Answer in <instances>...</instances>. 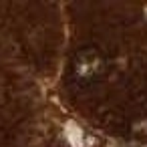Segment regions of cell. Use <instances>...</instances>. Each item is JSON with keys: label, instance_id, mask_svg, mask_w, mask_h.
Wrapping results in <instances>:
<instances>
[{"label": "cell", "instance_id": "6da1fadb", "mask_svg": "<svg viewBox=\"0 0 147 147\" xmlns=\"http://www.w3.org/2000/svg\"><path fill=\"white\" fill-rule=\"evenodd\" d=\"M105 71H107V59L95 47H85V49L77 51V55L73 57L71 73H73L75 83L81 87L97 83L105 75Z\"/></svg>", "mask_w": 147, "mask_h": 147}]
</instances>
